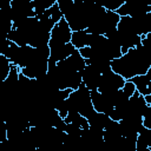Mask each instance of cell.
I'll return each mask as SVG.
<instances>
[{
  "label": "cell",
  "mask_w": 151,
  "mask_h": 151,
  "mask_svg": "<svg viewBox=\"0 0 151 151\" xmlns=\"http://www.w3.org/2000/svg\"><path fill=\"white\" fill-rule=\"evenodd\" d=\"M150 67L151 65L137 47L129 50L119 59L111 61V70L122 76L125 80H131L137 76L146 74Z\"/></svg>",
  "instance_id": "6da1fadb"
},
{
  "label": "cell",
  "mask_w": 151,
  "mask_h": 151,
  "mask_svg": "<svg viewBox=\"0 0 151 151\" xmlns=\"http://www.w3.org/2000/svg\"><path fill=\"white\" fill-rule=\"evenodd\" d=\"M71 111L70 112H78L86 119L94 112V107L91 99V91L86 87V85L83 83L79 88L72 91V93L68 97Z\"/></svg>",
  "instance_id": "7a4b0ae2"
},
{
  "label": "cell",
  "mask_w": 151,
  "mask_h": 151,
  "mask_svg": "<svg viewBox=\"0 0 151 151\" xmlns=\"http://www.w3.org/2000/svg\"><path fill=\"white\" fill-rule=\"evenodd\" d=\"M120 21V15L117 12L106 11V13L92 22L90 27L87 28V32L91 34H99V35H106L110 32H113L117 29L118 24Z\"/></svg>",
  "instance_id": "3957f363"
},
{
  "label": "cell",
  "mask_w": 151,
  "mask_h": 151,
  "mask_svg": "<svg viewBox=\"0 0 151 151\" xmlns=\"http://www.w3.org/2000/svg\"><path fill=\"white\" fill-rule=\"evenodd\" d=\"M151 12V1L145 0H127L117 11L120 17L138 18L144 17Z\"/></svg>",
  "instance_id": "277c9868"
},
{
  "label": "cell",
  "mask_w": 151,
  "mask_h": 151,
  "mask_svg": "<svg viewBox=\"0 0 151 151\" xmlns=\"http://www.w3.org/2000/svg\"><path fill=\"white\" fill-rule=\"evenodd\" d=\"M48 46H50V51H51L50 60H48V68L55 66L57 63L66 60L68 57H71L77 51L76 47L71 42H67V44H53V42H50Z\"/></svg>",
  "instance_id": "5b68a950"
},
{
  "label": "cell",
  "mask_w": 151,
  "mask_h": 151,
  "mask_svg": "<svg viewBox=\"0 0 151 151\" xmlns=\"http://www.w3.org/2000/svg\"><path fill=\"white\" fill-rule=\"evenodd\" d=\"M125 83H126V80L122 76L117 74L116 72H113L111 70V71L101 74L98 91H100L103 93H111V92L123 88Z\"/></svg>",
  "instance_id": "8992f818"
},
{
  "label": "cell",
  "mask_w": 151,
  "mask_h": 151,
  "mask_svg": "<svg viewBox=\"0 0 151 151\" xmlns=\"http://www.w3.org/2000/svg\"><path fill=\"white\" fill-rule=\"evenodd\" d=\"M91 99H92L94 111H97V112L105 113L109 116L114 109V105L112 103L110 93H103L98 90L91 91Z\"/></svg>",
  "instance_id": "52a82bcc"
},
{
  "label": "cell",
  "mask_w": 151,
  "mask_h": 151,
  "mask_svg": "<svg viewBox=\"0 0 151 151\" xmlns=\"http://www.w3.org/2000/svg\"><path fill=\"white\" fill-rule=\"evenodd\" d=\"M73 31L71 29L70 25L65 19L60 20L51 31V39L50 42L53 44H67L71 42Z\"/></svg>",
  "instance_id": "ba28073f"
},
{
  "label": "cell",
  "mask_w": 151,
  "mask_h": 151,
  "mask_svg": "<svg viewBox=\"0 0 151 151\" xmlns=\"http://www.w3.org/2000/svg\"><path fill=\"white\" fill-rule=\"evenodd\" d=\"M100 77L101 74L92 66V65H86L85 68L81 71V78H83V83L86 85V87L90 91H96L99 87V83H100Z\"/></svg>",
  "instance_id": "9c48e42d"
},
{
  "label": "cell",
  "mask_w": 151,
  "mask_h": 151,
  "mask_svg": "<svg viewBox=\"0 0 151 151\" xmlns=\"http://www.w3.org/2000/svg\"><path fill=\"white\" fill-rule=\"evenodd\" d=\"M90 39H91V33L87 32V29L84 31H77L72 33L71 38V44L76 47V50H81L84 47L90 46Z\"/></svg>",
  "instance_id": "30bf717a"
},
{
  "label": "cell",
  "mask_w": 151,
  "mask_h": 151,
  "mask_svg": "<svg viewBox=\"0 0 151 151\" xmlns=\"http://www.w3.org/2000/svg\"><path fill=\"white\" fill-rule=\"evenodd\" d=\"M131 81L134 84L136 90L139 94H142L144 97L151 94V80L149 79V77L146 74L137 76V77L132 78Z\"/></svg>",
  "instance_id": "8fae6325"
},
{
  "label": "cell",
  "mask_w": 151,
  "mask_h": 151,
  "mask_svg": "<svg viewBox=\"0 0 151 151\" xmlns=\"http://www.w3.org/2000/svg\"><path fill=\"white\" fill-rule=\"evenodd\" d=\"M110 120H111V118L107 114L100 113V112H97V111H94L87 118V122H88L90 127L97 129V130H105V127H106V125L109 124Z\"/></svg>",
  "instance_id": "7c38bea8"
},
{
  "label": "cell",
  "mask_w": 151,
  "mask_h": 151,
  "mask_svg": "<svg viewBox=\"0 0 151 151\" xmlns=\"http://www.w3.org/2000/svg\"><path fill=\"white\" fill-rule=\"evenodd\" d=\"M150 144H151V129L144 126L142 131L138 133L136 149H147L150 147Z\"/></svg>",
  "instance_id": "4fadbf2b"
},
{
  "label": "cell",
  "mask_w": 151,
  "mask_h": 151,
  "mask_svg": "<svg viewBox=\"0 0 151 151\" xmlns=\"http://www.w3.org/2000/svg\"><path fill=\"white\" fill-rule=\"evenodd\" d=\"M65 123H71V124H74L77 126H79L81 130H86L90 127L88 125V122L85 117H83L80 113L78 112H70L67 114V117L65 118Z\"/></svg>",
  "instance_id": "5bb4252c"
},
{
  "label": "cell",
  "mask_w": 151,
  "mask_h": 151,
  "mask_svg": "<svg viewBox=\"0 0 151 151\" xmlns=\"http://www.w3.org/2000/svg\"><path fill=\"white\" fill-rule=\"evenodd\" d=\"M57 1L55 0H32L33 8L35 12V17H41L47 9H50Z\"/></svg>",
  "instance_id": "9a60e30c"
},
{
  "label": "cell",
  "mask_w": 151,
  "mask_h": 151,
  "mask_svg": "<svg viewBox=\"0 0 151 151\" xmlns=\"http://www.w3.org/2000/svg\"><path fill=\"white\" fill-rule=\"evenodd\" d=\"M125 2V0H106L104 2H98L99 5H101L106 11H112V12H117L123 4Z\"/></svg>",
  "instance_id": "2e32d148"
},
{
  "label": "cell",
  "mask_w": 151,
  "mask_h": 151,
  "mask_svg": "<svg viewBox=\"0 0 151 151\" xmlns=\"http://www.w3.org/2000/svg\"><path fill=\"white\" fill-rule=\"evenodd\" d=\"M123 90H124V92L131 98L136 92H137V90H136V86H134V84L131 81V80H126V83H125V85L123 86Z\"/></svg>",
  "instance_id": "e0dca14e"
},
{
  "label": "cell",
  "mask_w": 151,
  "mask_h": 151,
  "mask_svg": "<svg viewBox=\"0 0 151 151\" xmlns=\"http://www.w3.org/2000/svg\"><path fill=\"white\" fill-rule=\"evenodd\" d=\"M143 124L145 127L151 129V106L147 107V110L145 111V113L143 116Z\"/></svg>",
  "instance_id": "ac0fdd59"
},
{
  "label": "cell",
  "mask_w": 151,
  "mask_h": 151,
  "mask_svg": "<svg viewBox=\"0 0 151 151\" xmlns=\"http://www.w3.org/2000/svg\"><path fill=\"white\" fill-rule=\"evenodd\" d=\"M145 25H146V32L151 33V12L145 15Z\"/></svg>",
  "instance_id": "d6986e66"
},
{
  "label": "cell",
  "mask_w": 151,
  "mask_h": 151,
  "mask_svg": "<svg viewBox=\"0 0 151 151\" xmlns=\"http://www.w3.org/2000/svg\"><path fill=\"white\" fill-rule=\"evenodd\" d=\"M145 100H146V103L149 104V106H151V94H150V96H146V97H145Z\"/></svg>",
  "instance_id": "ffe728a7"
},
{
  "label": "cell",
  "mask_w": 151,
  "mask_h": 151,
  "mask_svg": "<svg viewBox=\"0 0 151 151\" xmlns=\"http://www.w3.org/2000/svg\"><path fill=\"white\" fill-rule=\"evenodd\" d=\"M150 150H151V144H150Z\"/></svg>",
  "instance_id": "44dd1931"
}]
</instances>
